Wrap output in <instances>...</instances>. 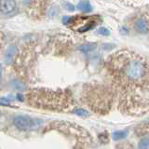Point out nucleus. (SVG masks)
Listing matches in <instances>:
<instances>
[{"instance_id": "nucleus-1", "label": "nucleus", "mask_w": 149, "mask_h": 149, "mask_svg": "<svg viewBox=\"0 0 149 149\" xmlns=\"http://www.w3.org/2000/svg\"><path fill=\"white\" fill-rule=\"evenodd\" d=\"M34 104L36 106L44 107L49 109H63L68 104L67 96L61 93L53 92H38V94H34L33 96Z\"/></svg>"}, {"instance_id": "nucleus-2", "label": "nucleus", "mask_w": 149, "mask_h": 149, "mask_svg": "<svg viewBox=\"0 0 149 149\" xmlns=\"http://www.w3.org/2000/svg\"><path fill=\"white\" fill-rule=\"evenodd\" d=\"M146 74V65L140 60H130L124 69V74L130 82H141Z\"/></svg>"}, {"instance_id": "nucleus-3", "label": "nucleus", "mask_w": 149, "mask_h": 149, "mask_svg": "<svg viewBox=\"0 0 149 149\" xmlns=\"http://www.w3.org/2000/svg\"><path fill=\"white\" fill-rule=\"evenodd\" d=\"M15 127L21 130H30L38 128L42 124L41 119L33 118L28 116H17L13 119Z\"/></svg>"}, {"instance_id": "nucleus-4", "label": "nucleus", "mask_w": 149, "mask_h": 149, "mask_svg": "<svg viewBox=\"0 0 149 149\" xmlns=\"http://www.w3.org/2000/svg\"><path fill=\"white\" fill-rule=\"evenodd\" d=\"M135 30L140 34L146 35L149 33V19L146 17H141L135 22Z\"/></svg>"}, {"instance_id": "nucleus-5", "label": "nucleus", "mask_w": 149, "mask_h": 149, "mask_svg": "<svg viewBox=\"0 0 149 149\" xmlns=\"http://www.w3.org/2000/svg\"><path fill=\"white\" fill-rule=\"evenodd\" d=\"M16 8V0H1L0 1V12L8 14Z\"/></svg>"}, {"instance_id": "nucleus-6", "label": "nucleus", "mask_w": 149, "mask_h": 149, "mask_svg": "<svg viewBox=\"0 0 149 149\" xmlns=\"http://www.w3.org/2000/svg\"><path fill=\"white\" fill-rule=\"evenodd\" d=\"M18 52V48L16 45H10L7 49V50L5 51V55H4V58H5V62L7 63H11L12 61L15 58V56Z\"/></svg>"}, {"instance_id": "nucleus-7", "label": "nucleus", "mask_w": 149, "mask_h": 149, "mask_svg": "<svg viewBox=\"0 0 149 149\" xmlns=\"http://www.w3.org/2000/svg\"><path fill=\"white\" fill-rule=\"evenodd\" d=\"M77 9H79L80 11L84 12V13H90L92 10V8H91V3L87 1V0H82L78 4H77Z\"/></svg>"}, {"instance_id": "nucleus-8", "label": "nucleus", "mask_w": 149, "mask_h": 149, "mask_svg": "<svg viewBox=\"0 0 149 149\" xmlns=\"http://www.w3.org/2000/svg\"><path fill=\"white\" fill-rule=\"evenodd\" d=\"M135 133H137L139 136H143V135H149V122L143 123L138 126L135 129Z\"/></svg>"}, {"instance_id": "nucleus-9", "label": "nucleus", "mask_w": 149, "mask_h": 149, "mask_svg": "<svg viewBox=\"0 0 149 149\" xmlns=\"http://www.w3.org/2000/svg\"><path fill=\"white\" fill-rule=\"evenodd\" d=\"M97 48V44L95 43H90V44H85V45H82L79 49H80L82 52L84 53H87V52H91V51L95 50Z\"/></svg>"}, {"instance_id": "nucleus-10", "label": "nucleus", "mask_w": 149, "mask_h": 149, "mask_svg": "<svg viewBox=\"0 0 149 149\" xmlns=\"http://www.w3.org/2000/svg\"><path fill=\"white\" fill-rule=\"evenodd\" d=\"M139 149H149V135H146L141 139L138 143Z\"/></svg>"}, {"instance_id": "nucleus-11", "label": "nucleus", "mask_w": 149, "mask_h": 149, "mask_svg": "<svg viewBox=\"0 0 149 149\" xmlns=\"http://www.w3.org/2000/svg\"><path fill=\"white\" fill-rule=\"evenodd\" d=\"M127 136V132L126 130H119V132H116L113 134V139L115 141H119L121 139H124Z\"/></svg>"}, {"instance_id": "nucleus-12", "label": "nucleus", "mask_w": 149, "mask_h": 149, "mask_svg": "<svg viewBox=\"0 0 149 149\" xmlns=\"http://www.w3.org/2000/svg\"><path fill=\"white\" fill-rule=\"evenodd\" d=\"M74 113L79 116H83V118H87V116H90V113L85 110V109H82V108H78V109H76L74 111Z\"/></svg>"}, {"instance_id": "nucleus-13", "label": "nucleus", "mask_w": 149, "mask_h": 149, "mask_svg": "<svg viewBox=\"0 0 149 149\" xmlns=\"http://www.w3.org/2000/svg\"><path fill=\"white\" fill-rule=\"evenodd\" d=\"M116 149H134V147L129 143H119L116 146Z\"/></svg>"}, {"instance_id": "nucleus-14", "label": "nucleus", "mask_w": 149, "mask_h": 149, "mask_svg": "<svg viewBox=\"0 0 149 149\" xmlns=\"http://www.w3.org/2000/svg\"><path fill=\"white\" fill-rule=\"evenodd\" d=\"M95 25H96L95 22H88V24H86V25H84L83 27H81V29H79V31H80V32H86L88 30L92 29V28L94 27Z\"/></svg>"}, {"instance_id": "nucleus-15", "label": "nucleus", "mask_w": 149, "mask_h": 149, "mask_svg": "<svg viewBox=\"0 0 149 149\" xmlns=\"http://www.w3.org/2000/svg\"><path fill=\"white\" fill-rule=\"evenodd\" d=\"M97 34L102 35V36H108L110 34V31L105 27H100L99 29L97 30Z\"/></svg>"}, {"instance_id": "nucleus-16", "label": "nucleus", "mask_w": 149, "mask_h": 149, "mask_svg": "<svg viewBox=\"0 0 149 149\" xmlns=\"http://www.w3.org/2000/svg\"><path fill=\"white\" fill-rule=\"evenodd\" d=\"M9 104H10V100L8 99V98H5V97H2L0 98V104L1 105H8Z\"/></svg>"}, {"instance_id": "nucleus-17", "label": "nucleus", "mask_w": 149, "mask_h": 149, "mask_svg": "<svg viewBox=\"0 0 149 149\" xmlns=\"http://www.w3.org/2000/svg\"><path fill=\"white\" fill-rule=\"evenodd\" d=\"M115 46L112 45V44H109V43H104V45L102 46V49L104 50H111L112 49H114Z\"/></svg>"}, {"instance_id": "nucleus-18", "label": "nucleus", "mask_w": 149, "mask_h": 149, "mask_svg": "<svg viewBox=\"0 0 149 149\" xmlns=\"http://www.w3.org/2000/svg\"><path fill=\"white\" fill-rule=\"evenodd\" d=\"M12 86H13V88H17V90H22V83H20V82H18V81H13L12 82Z\"/></svg>"}, {"instance_id": "nucleus-19", "label": "nucleus", "mask_w": 149, "mask_h": 149, "mask_svg": "<svg viewBox=\"0 0 149 149\" xmlns=\"http://www.w3.org/2000/svg\"><path fill=\"white\" fill-rule=\"evenodd\" d=\"M64 5V8L67 9V10H69V11H74V5H72L71 3H64L63 4Z\"/></svg>"}, {"instance_id": "nucleus-20", "label": "nucleus", "mask_w": 149, "mask_h": 149, "mask_svg": "<svg viewBox=\"0 0 149 149\" xmlns=\"http://www.w3.org/2000/svg\"><path fill=\"white\" fill-rule=\"evenodd\" d=\"M2 71H3V68H2V65L0 64V78L2 77Z\"/></svg>"}, {"instance_id": "nucleus-21", "label": "nucleus", "mask_w": 149, "mask_h": 149, "mask_svg": "<svg viewBox=\"0 0 149 149\" xmlns=\"http://www.w3.org/2000/svg\"><path fill=\"white\" fill-rule=\"evenodd\" d=\"M18 99L20 100V101H22V99H23V98L22 97V95H21V94H18Z\"/></svg>"}, {"instance_id": "nucleus-22", "label": "nucleus", "mask_w": 149, "mask_h": 149, "mask_svg": "<svg viewBox=\"0 0 149 149\" xmlns=\"http://www.w3.org/2000/svg\"><path fill=\"white\" fill-rule=\"evenodd\" d=\"M25 1H30V0H25Z\"/></svg>"}, {"instance_id": "nucleus-23", "label": "nucleus", "mask_w": 149, "mask_h": 149, "mask_svg": "<svg viewBox=\"0 0 149 149\" xmlns=\"http://www.w3.org/2000/svg\"><path fill=\"white\" fill-rule=\"evenodd\" d=\"M0 38H1V34H0Z\"/></svg>"}]
</instances>
